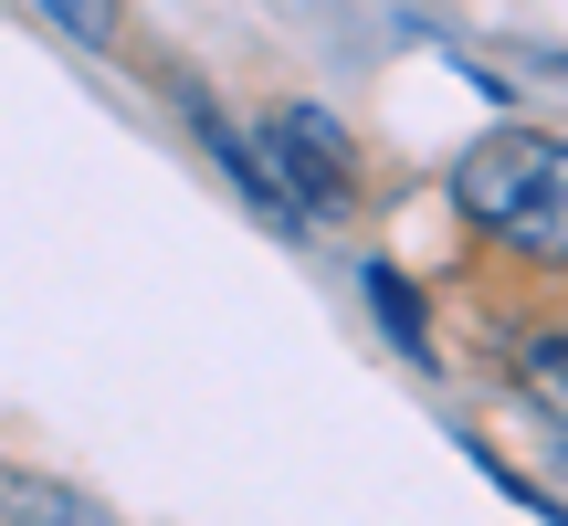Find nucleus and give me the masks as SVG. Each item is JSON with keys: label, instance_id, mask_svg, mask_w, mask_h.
<instances>
[{"label": "nucleus", "instance_id": "obj_4", "mask_svg": "<svg viewBox=\"0 0 568 526\" xmlns=\"http://www.w3.org/2000/svg\"><path fill=\"white\" fill-rule=\"evenodd\" d=\"M368 305L389 316V337H400V347H422V305H410V284L389 274V263H368Z\"/></svg>", "mask_w": 568, "mask_h": 526}, {"label": "nucleus", "instance_id": "obj_2", "mask_svg": "<svg viewBox=\"0 0 568 526\" xmlns=\"http://www.w3.org/2000/svg\"><path fill=\"white\" fill-rule=\"evenodd\" d=\"M516 390H527L548 422H568V326H537V337L516 347Z\"/></svg>", "mask_w": 568, "mask_h": 526}, {"label": "nucleus", "instance_id": "obj_1", "mask_svg": "<svg viewBox=\"0 0 568 526\" xmlns=\"http://www.w3.org/2000/svg\"><path fill=\"white\" fill-rule=\"evenodd\" d=\"M453 211L495 253L537 263V274H568V138H537V127L474 138L453 159Z\"/></svg>", "mask_w": 568, "mask_h": 526}, {"label": "nucleus", "instance_id": "obj_5", "mask_svg": "<svg viewBox=\"0 0 568 526\" xmlns=\"http://www.w3.org/2000/svg\"><path fill=\"white\" fill-rule=\"evenodd\" d=\"M53 32H74V42H116V0H32Z\"/></svg>", "mask_w": 568, "mask_h": 526}, {"label": "nucleus", "instance_id": "obj_3", "mask_svg": "<svg viewBox=\"0 0 568 526\" xmlns=\"http://www.w3.org/2000/svg\"><path fill=\"white\" fill-rule=\"evenodd\" d=\"M0 516H53V526H84L95 506H84V495H63V485H32V474H0Z\"/></svg>", "mask_w": 568, "mask_h": 526}]
</instances>
